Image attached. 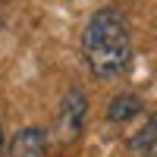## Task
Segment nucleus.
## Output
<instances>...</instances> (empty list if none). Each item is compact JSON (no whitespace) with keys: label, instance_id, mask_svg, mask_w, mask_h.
<instances>
[{"label":"nucleus","instance_id":"obj_1","mask_svg":"<svg viewBox=\"0 0 157 157\" xmlns=\"http://www.w3.org/2000/svg\"><path fill=\"white\" fill-rule=\"evenodd\" d=\"M82 54L88 60V69L98 78H116L129 69L132 38H129V25L120 10L104 6L88 19L82 35Z\"/></svg>","mask_w":157,"mask_h":157},{"label":"nucleus","instance_id":"obj_2","mask_svg":"<svg viewBox=\"0 0 157 157\" xmlns=\"http://www.w3.org/2000/svg\"><path fill=\"white\" fill-rule=\"evenodd\" d=\"M44 151H47V132L44 129L29 126V129L13 135V145H10L13 157H44Z\"/></svg>","mask_w":157,"mask_h":157},{"label":"nucleus","instance_id":"obj_3","mask_svg":"<svg viewBox=\"0 0 157 157\" xmlns=\"http://www.w3.org/2000/svg\"><path fill=\"white\" fill-rule=\"evenodd\" d=\"M85 113H88V101H85V91L82 88H69L66 98L60 104V116H63V126L69 132H82V123H85Z\"/></svg>","mask_w":157,"mask_h":157},{"label":"nucleus","instance_id":"obj_4","mask_svg":"<svg viewBox=\"0 0 157 157\" xmlns=\"http://www.w3.org/2000/svg\"><path fill=\"white\" fill-rule=\"evenodd\" d=\"M141 113V101L135 94H116L110 104H107V120L110 123H129Z\"/></svg>","mask_w":157,"mask_h":157},{"label":"nucleus","instance_id":"obj_5","mask_svg":"<svg viewBox=\"0 0 157 157\" xmlns=\"http://www.w3.org/2000/svg\"><path fill=\"white\" fill-rule=\"evenodd\" d=\"M132 148L135 151H141V154H151V151H157V116L141 129V132L132 138Z\"/></svg>","mask_w":157,"mask_h":157},{"label":"nucleus","instance_id":"obj_6","mask_svg":"<svg viewBox=\"0 0 157 157\" xmlns=\"http://www.w3.org/2000/svg\"><path fill=\"white\" fill-rule=\"evenodd\" d=\"M0 148H3V129H0Z\"/></svg>","mask_w":157,"mask_h":157}]
</instances>
